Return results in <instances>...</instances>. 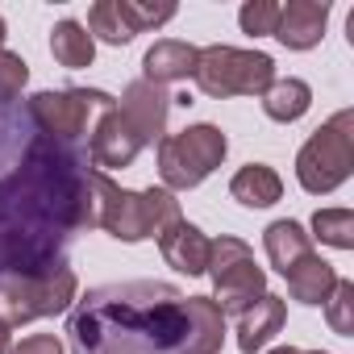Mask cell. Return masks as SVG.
Here are the masks:
<instances>
[{
    "instance_id": "cell-1",
    "label": "cell",
    "mask_w": 354,
    "mask_h": 354,
    "mask_svg": "<svg viewBox=\"0 0 354 354\" xmlns=\"http://www.w3.org/2000/svg\"><path fill=\"white\" fill-rule=\"evenodd\" d=\"M75 354H201L192 296L171 283H109L71 313Z\"/></svg>"
},
{
    "instance_id": "cell-2",
    "label": "cell",
    "mask_w": 354,
    "mask_h": 354,
    "mask_svg": "<svg viewBox=\"0 0 354 354\" xmlns=\"http://www.w3.org/2000/svg\"><path fill=\"white\" fill-rule=\"evenodd\" d=\"M171 221H180V201L167 188L125 192L96 167H88V225H100L121 242H142L158 238Z\"/></svg>"
},
{
    "instance_id": "cell-3",
    "label": "cell",
    "mask_w": 354,
    "mask_h": 354,
    "mask_svg": "<svg viewBox=\"0 0 354 354\" xmlns=\"http://www.w3.org/2000/svg\"><path fill=\"white\" fill-rule=\"evenodd\" d=\"M350 171H354V113L342 109L300 146L296 180H300L304 192L325 196V192H333L337 184L350 180Z\"/></svg>"
},
{
    "instance_id": "cell-4",
    "label": "cell",
    "mask_w": 354,
    "mask_h": 354,
    "mask_svg": "<svg viewBox=\"0 0 354 354\" xmlns=\"http://www.w3.org/2000/svg\"><path fill=\"white\" fill-rule=\"evenodd\" d=\"M205 96H263L275 84V63L263 50H234V46H205L196 50V71Z\"/></svg>"
},
{
    "instance_id": "cell-5",
    "label": "cell",
    "mask_w": 354,
    "mask_h": 354,
    "mask_svg": "<svg viewBox=\"0 0 354 354\" xmlns=\"http://www.w3.org/2000/svg\"><path fill=\"white\" fill-rule=\"evenodd\" d=\"M225 150L230 142L217 125H188L184 133H171L158 142V175L175 192L196 188L213 167H221Z\"/></svg>"
},
{
    "instance_id": "cell-6",
    "label": "cell",
    "mask_w": 354,
    "mask_h": 354,
    "mask_svg": "<svg viewBox=\"0 0 354 354\" xmlns=\"http://www.w3.org/2000/svg\"><path fill=\"white\" fill-rule=\"evenodd\" d=\"M75 296V271L71 267H50L38 275H9L0 279V308L9 325H26L50 313H63Z\"/></svg>"
},
{
    "instance_id": "cell-7",
    "label": "cell",
    "mask_w": 354,
    "mask_h": 354,
    "mask_svg": "<svg viewBox=\"0 0 354 354\" xmlns=\"http://www.w3.org/2000/svg\"><path fill=\"white\" fill-rule=\"evenodd\" d=\"M209 271L217 288V308L221 313H242L267 292V275L254 263V250L238 238H217L209 242Z\"/></svg>"
},
{
    "instance_id": "cell-8",
    "label": "cell",
    "mask_w": 354,
    "mask_h": 354,
    "mask_svg": "<svg viewBox=\"0 0 354 354\" xmlns=\"http://www.w3.org/2000/svg\"><path fill=\"white\" fill-rule=\"evenodd\" d=\"M117 100L104 92H88V88H67V92H38L30 100V117L42 125L46 138H80L88 129L92 109H113Z\"/></svg>"
},
{
    "instance_id": "cell-9",
    "label": "cell",
    "mask_w": 354,
    "mask_h": 354,
    "mask_svg": "<svg viewBox=\"0 0 354 354\" xmlns=\"http://www.w3.org/2000/svg\"><path fill=\"white\" fill-rule=\"evenodd\" d=\"M167 104H171V96H167L158 84L138 80V84H129V88H125V96H121V109H117V113L129 121V129L142 138V146H150V142H162Z\"/></svg>"
},
{
    "instance_id": "cell-10",
    "label": "cell",
    "mask_w": 354,
    "mask_h": 354,
    "mask_svg": "<svg viewBox=\"0 0 354 354\" xmlns=\"http://www.w3.org/2000/svg\"><path fill=\"white\" fill-rule=\"evenodd\" d=\"M329 21V5L325 0H288L279 5V21H275V38L288 50H313L325 34Z\"/></svg>"
},
{
    "instance_id": "cell-11",
    "label": "cell",
    "mask_w": 354,
    "mask_h": 354,
    "mask_svg": "<svg viewBox=\"0 0 354 354\" xmlns=\"http://www.w3.org/2000/svg\"><path fill=\"white\" fill-rule=\"evenodd\" d=\"M138 150H142V138L129 129V121L117 113V104L100 117V125H96V133H92V146H88V154H92V167H129L133 158H138Z\"/></svg>"
},
{
    "instance_id": "cell-12",
    "label": "cell",
    "mask_w": 354,
    "mask_h": 354,
    "mask_svg": "<svg viewBox=\"0 0 354 354\" xmlns=\"http://www.w3.org/2000/svg\"><path fill=\"white\" fill-rule=\"evenodd\" d=\"M158 250H162V259L175 271H184V275H205L209 271V238L192 221H184V217L171 221L158 234Z\"/></svg>"
},
{
    "instance_id": "cell-13",
    "label": "cell",
    "mask_w": 354,
    "mask_h": 354,
    "mask_svg": "<svg viewBox=\"0 0 354 354\" xmlns=\"http://www.w3.org/2000/svg\"><path fill=\"white\" fill-rule=\"evenodd\" d=\"M279 329H283V300L271 296V292H263L250 308L238 313V350H242V354H254V350H263Z\"/></svg>"
},
{
    "instance_id": "cell-14",
    "label": "cell",
    "mask_w": 354,
    "mask_h": 354,
    "mask_svg": "<svg viewBox=\"0 0 354 354\" xmlns=\"http://www.w3.org/2000/svg\"><path fill=\"white\" fill-rule=\"evenodd\" d=\"M192 71H196V46H188V42L167 38V42H154L146 50V80L158 88L175 84V80H188Z\"/></svg>"
},
{
    "instance_id": "cell-15",
    "label": "cell",
    "mask_w": 354,
    "mask_h": 354,
    "mask_svg": "<svg viewBox=\"0 0 354 354\" xmlns=\"http://www.w3.org/2000/svg\"><path fill=\"white\" fill-rule=\"evenodd\" d=\"M263 242H267V259H271V267L279 275H288L296 263H304L313 254V238L296 221H271L267 234H263Z\"/></svg>"
},
{
    "instance_id": "cell-16",
    "label": "cell",
    "mask_w": 354,
    "mask_h": 354,
    "mask_svg": "<svg viewBox=\"0 0 354 354\" xmlns=\"http://www.w3.org/2000/svg\"><path fill=\"white\" fill-rule=\"evenodd\" d=\"M230 192L246 209H267V205H275L283 196V180H279L267 162H246L234 180H230Z\"/></svg>"
},
{
    "instance_id": "cell-17",
    "label": "cell",
    "mask_w": 354,
    "mask_h": 354,
    "mask_svg": "<svg viewBox=\"0 0 354 354\" xmlns=\"http://www.w3.org/2000/svg\"><path fill=\"white\" fill-rule=\"evenodd\" d=\"M283 279H288L292 300H300V304H325L329 292H333V283H337L333 267H329L325 259H317V254H308L304 263H296Z\"/></svg>"
},
{
    "instance_id": "cell-18",
    "label": "cell",
    "mask_w": 354,
    "mask_h": 354,
    "mask_svg": "<svg viewBox=\"0 0 354 354\" xmlns=\"http://www.w3.org/2000/svg\"><path fill=\"white\" fill-rule=\"evenodd\" d=\"M308 104H313V88L304 84V80H275L267 92H263V109H267V117L271 121H300L304 113H308Z\"/></svg>"
},
{
    "instance_id": "cell-19",
    "label": "cell",
    "mask_w": 354,
    "mask_h": 354,
    "mask_svg": "<svg viewBox=\"0 0 354 354\" xmlns=\"http://www.w3.org/2000/svg\"><path fill=\"white\" fill-rule=\"evenodd\" d=\"M50 50H55V59H59L63 67H71V71L88 67V63H92V55H96L92 34H88L80 21H59V26H55V34H50Z\"/></svg>"
},
{
    "instance_id": "cell-20",
    "label": "cell",
    "mask_w": 354,
    "mask_h": 354,
    "mask_svg": "<svg viewBox=\"0 0 354 354\" xmlns=\"http://www.w3.org/2000/svg\"><path fill=\"white\" fill-rule=\"evenodd\" d=\"M313 238H321V242H329L337 250H350L354 246V213L350 209H317Z\"/></svg>"
},
{
    "instance_id": "cell-21",
    "label": "cell",
    "mask_w": 354,
    "mask_h": 354,
    "mask_svg": "<svg viewBox=\"0 0 354 354\" xmlns=\"http://www.w3.org/2000/svg\"><path fill=\"white\" fill-rule=\"evenodd\" d=\"M88 34H100V38L113 42V46H121V42L133 38L129 26H125V17H121V5H117V0H100V5H92V13H88Z\"/></svg>"
},
{
    "instance_id": "cell-22",
    "label": "cell",
    "mask_w": 354,
    "mask_h": 354,
    "mask_svg": "<svg viewBox=\"0 0 354 354\" xmlns=\"http://www.w3.org/2000/svg\"><path fill=\"white\" fill-rule=\"evenodd\" d=\"M325 321H329V329L342 333V337L354 333V283H350V279H337V283H333V292H329V300H325Z\"/></svg>"
},
{
    "instance_id": "cell-23",
    "label": "cell",
    "mask_w": 354,
    "mask_h": 354,
    "mask_svg": "<svg viewBox=\"0 0 354 354\" xmlns=\"http://www.w3.org/2000/svg\"><path fill=\"white\" fill-rule=\"evenodd\" d=\"M117 5H121V17H125L129 34H142V30L162 26V21L175 17V5H133V0H117Z\"/></svg>"
},
{
    "instance_id": "cell-24",
    "label": "cell",
    "mask_w": 354,
    "mask_h": 354,
    "mask_svg": "<svg viewBox=\"0 0 354 354\" xmlns=\"http://www.w3.org/2000/svg\"><path fill=\"white\" fill-rule=\"evenodd\" d=\"M238 21H242V30L246 34H275V21H279V5H271V0H250V5H242V13H238Z\"/></svg>"
},
{
    "instance_id": "cell-25",
    "label": "cell",
    "mask_w": 354,
    "mask_h": 354,
    "mask_svg": "<svg viewBox=\"0 0 354 354\" xmlns=\"http://www.w3.org/2000/svg\"><path fill=\"white\" fill-rule=\"evenodd\" d=\"M26 80H30L26 63L17 55H9V50H0V100H13L26 88Z\"/></svg>"
},
{
    "instance_id": "cell-26",
    "label": "cell",
    "mask_w": 354,
    "mask_h": 354,
    "mask_svg": "<svg viewBox=\"0 0 354 354\" xmlns=\"http://www.w3.org/2000/svg\"><path fill=\"white\" fill-rule=\"evenodd\" d=\"M9 354H63V346L55 333H34V337H21L17 346H9Z\"/></svg>"
},
{
    "instance_id": "cell-27",
    "label": "cell",
    "mask_w": 354,
    "mask_h": 354,
    "mask_svg": "<svg viewBox=\"0 0 354 354\" xmlns=\"http://www.w3.org/2000/svg\"><path fill=\"white\" fill-rule=\"evenodd\" d=\"M9 329H13V325L0 317V354H9V346H13V333H9Z\"/></svg>"
},
{
    "instance_id": "cell-28",
    "label": "cell",
    "mask_w": 354,
    "mask_h": 354,
    "mask_svg": "<svg viewBox=\"0 0 354 354\" xmlns=\"http://www.w3.org/2000/svg\"><path fill=\"white\" fill-rule=\"evenodd\" d=\"M271 354H325V350H296V346H279V350H271Z\"/></svg>"
},
{
    "instance_id": "cell-29",
    "label": "cell",
    "mask_w": 354,
    "mask_h": 354,
    "mask_svg": "<svg viewBox=\"0 0 354 354\" xmlns=\"http://www.w3.org/2000/svg\"><path fill=\"white\" fill-rule=\"evenodd\" d=\"M0 50H5V21H0Z\"/></svg>"
}]
</instances>
